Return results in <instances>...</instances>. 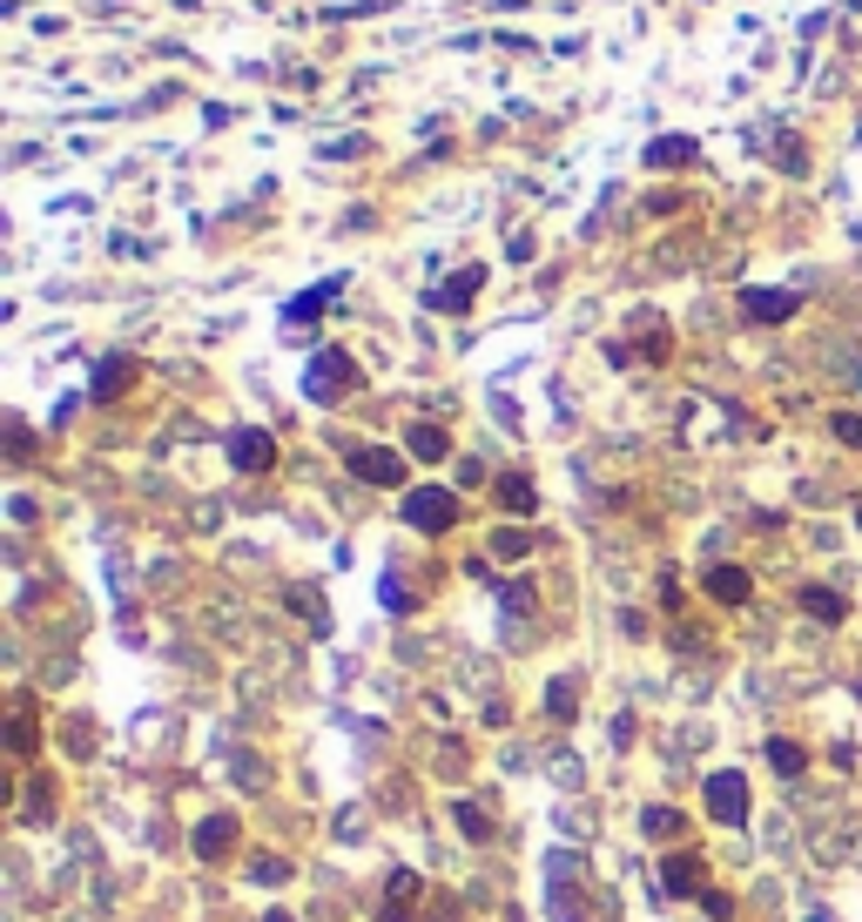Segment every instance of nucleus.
I'll use <instances>...</instances> for the list:
<instances>
[{"instance_id": "nucleus-18", "label": "nucleus", "mask_w": 862, "mask_h": 922, "mask_svg": "<svg viewBox=\"0 0 862 922\" xmlns=\"http://www.w3.org/2000/svg\"><path fill=\"white\" fill-rule=\"evenodd\" d=\"M768 768L795 781V775L809 768V747H802V741H789V734H775V741H768Z\"/></svg>"}, {"instance_id": "nucleus-4", "label": "nucleus", "mask_w": 862, "mask_h": 922, "mask_svg": "<svg viewBox=\"0 0 862 922\" xmlns=\"http://www.w3.org/2000/svg\"><path fill=\"white\" fill-rule=\"evenodd\" d=\"M479 290H486V263H465V270H452V276H445V284L431 290L424 303L439 310V316H465V310H472V297H479Z\"/></svg>"}, {"instance_id": "nucleus-33", "label": "nucleus", "mask_w": 862, "mask_h": 922, "mask_svg": "<svg viewBox=\"0 0 862 922\" xmlns=\"http://www.w3.org/2000/svg\"><path fill=\"white\" fill-rule=\"evenodd\" d=\"M855 694H862V680H855Z\"/></svg>"}, {"instance_id": "nucleus-30", "label": "nucleus", "mask_w": 862, "mask_h": 922, "mask_svg": "<svg viewBox=\"0 0 862 922\" xmlns=\"http://www.w3.org/2000/svg\"><path fill=\"white\" fill-rule=\"evenodd\" d=\"M701 902H708V915H715V922H728V915H734V896H728V889H708Z\"/></svg>"}, {"instance_id": "nucleus-31", "label": "nucleus", "mask_w": 862, "mask_h": 922, "mask_svg": "<svg viewBox=\"0 0 862 922\" xmlns=\"http://www.w3.org/2000/svg\"><path fill=\"white\" fill-rule=\"evenodd\" d=\"M553 915H560V922H579V896H573V889H553Z\"/></svg>"}, {"instance_id": "nucleus-19", "label": "nucleus", "mask_w": 862, "mask_h": 922, "mask_svg": "<svg viewBox=\"0 0 862 922\" xmlns=\"http://www.w3.org/2000/svg\"><path fill=\"white\" fill-rule=\"evenodd\" d=\"M34 741H41V728H34V701H21V707H14V728H8V747L27 761V754H34Z\"/></svg>"}, {"instance_id": "nucleus-29", "label": "nucleus", "mask_w": 862, "mask_h": 922, "mask_svg": "<svg viewBox=\"0 0 862 922\" xmlns=\"http://www.w3.org/2000/svg\"><path fill=\"white\" fill-rule=\"evenodd\" d=\"M829 431L842 438L849 452H862V411H836V418H829Z\"/></svg>"}, {"instance_id": "nucleus-2", "label": "nucleus", "mask_w": 862, "mask_h": 922, "mask_svg": "<svg viewBox=\"0 0 862 922\" xmlns=\"http://www.w3.org/2000/svg\"><path fill=\"white\" fill-rule=\"evenodd\" d=\"M405 526L411 532H452L458 526V492H445V486H411L405 492Z\"/></svg>"}, {"instance_id": "nucleus-22", "label": "nucleus", "mask_w": 862, "mask_h": 922, "mask_svg": "<svg viewBox=\"0 0 862 922\" xmlns=\"http://www.w3.org/2000/svg\"><path fill=\"white\" fill-rule=\"evenodd\" d=\"M250 882H263V889H284V882H290V862H284V855H250Z\"/></svg>"}, {"instance_id": "nucleus-34", "label": "nucleus", "mask_w": 862, "mask_h": 922, "mask_svg": "<svg viewBox=\"0 0 862 922\" xmlns=\"http://www.w3.org/2000/svg\"><path fill=\"white\" fill-rule=\"evenodd\" d=\"M855 518H862V512H855Z\"/></svg>"}, {"instance_id": "nucleus-20", "label": "nucleus", "mask_w": 862, "mask_h": 922, "mask_svg": "<svg viewBox=\"0 0 862 922\" xmlns=\"http://www.w3.org/2000/svg\"><path fill=\"white\" fill-rule=\"evenodd\" d=\"M640 828H647L654 841H674V835L687 828V815H681V809H668V801H660V809H647V815H640Z\"/></svg>"}, {"instance_id": "nucleus-14", "label": "nucleus", "mask_w": 862, "mask_h": 922, "mask_svg": "<svg viewBox=\"0 0 862 922\" xmlns=\"http://www.w3.org/2000/svg\"><path fill=\"white\" fill-rule=\"evenodd\" d=\"M405 452H411L418 465H439V458H452V431H445V424H411V431H405Z\"/></svg>"}, {"instance_id": "nucleus-5", "label": "nucleus", "mask_w": 862, "mask_h": 922, "mask_svg": "<svg viewBox=\"0 0 862 922\" xmlns=\"http://www.w3.org/2000/svg\"><path fill=\"white\" fill-rule=\"evenodd\" d=\"M344 465H350V478H364V486H405V458L391 445H350Z\"/></svg>"}, {"instance_id": "nucleus-15", "label": "nucleus", "mask_w": 862, "mask_h": 922, "mask_svg": "<svg viewBox=\"0 0 862 922\" xmlns=\"http://www.w3.org/2000/svg\"><path fill=\"white\" fill-rule=\"evenodd\" d=\"M802 613H809L815 626H842V620H849V599H842L836 586H802Z\"/></svg>"}, {"instance_id": "nucleus-23", "label": "nucleus", "mask_w": 862, "mask_h": 922, "mask_svg": "<svg viewBox=\"0 0 862 922\" xmlns=\"http://www.w3.org/2000/svg\"><path fill=\"white\" fill-rule=\"evenodd\" d=\"M546 714H553V720L579 714V687H573V680H553V687H546Z\"/></svg>"}, {"instance_id": "nucleus-10", "label": "nucleus", "mask_w": 862, "mask_h": 922, "mask_svg": "<svg viewBox=\"0 0 862 922\" xmlns=\"http://www.w3.org/2000/svg\"><path fill=\"white\" fill-rule=\"evenodd\" d=\"M418 896H424V882H418L411 869H391V882H384V909H378V922H411V915H418Z\"/></svg>"}, {"instance_id": "nucleus-8", "label": "nucleus", "mask_w": 862, "mask_h": 922, "mask_svg": "<svg viewBox=\"0 0 862 922\" xmlns=\"http://www.w3.org/2000/svg\"><path fill=\"white\" fill-rule=\"evenodd\" d=\"M660 889L668 896H708V862H701L694 849H674L668 862H660Z\"/></svg>"}, {"instance_id": "nucleus-13", "label": "nucleus", "mask_w": 862, "mask_h": 922, "mask_svg": "<svg viewBox=\"0 0 862 922\" xmlns=\"http://www.w3.org/2000/svg\"><path fill=\"white\" fill-rule=\"evenodd\" d=\"M701 586H708V599H721V607H749V599H755V579L741 566H715Z\"/></svg>"}, {"instance_id": "nucleus-28", "label": "nucleus", "mask_w": 862, "mask_h": 922, "mask_svg": "<svg viewBox=\"0 0 862 922\" xmlns=\"http://www.w3.org/2000/svg\"><path fill=\"white\" fill-rule=\"evenodd\" d=\"M640 350H647V364H668V324H660V316L640 331Z\"/></svg>"}, {"instance_id": "nucleus-17", "label": "nucleus", "mask_w": 862, "mask_h": 922, "mask_svg": "<svg viewBox=\"0 0 862 922\" xmlns=\"http://www.w3.org/2000/svg\"><path fill=\"white\" fill-rule=\"evenodd\" d=\"M499 505L513 512V518H532V512H539V486H532L526 471H505V478H499Z\"/></svg>"}, {"instance_id": "nucleus-6", "label": "nucleus", "mask_w": 862, "mask_h": 922, "mask_svg": "<svg viewBox=\"0 0 862 922\" xmlns=\"http://www.w3.org/2000/svg\"><path fill=\"white\" fill-rule=\"evenodd\" d=\"M229 465H237V471H270V465H277V438H270L263 424H243V431H229Z\"/></svg>"}, {"instance_id": "nucleus-9", "label": "nucleus", "mask_w": 862, "mask_h": 922, "mask_svg": "<svg viewBox=\"0 0 862 922\" xmlns=\"http://www.w3.org/2000/svg\"><path fill=\"white\" fill-rule=\"evenodd\" d=\"M741 310H749V324H789V316L802 310V297L795 290H741Z\"/></svg>"}, {"instance_id": "nucleus-3", "label": "nucleus", "mask_w": 862, "mask_h": 922, "mask_svg": "<svg viewBox=\"0 0 862 922\" xmlns=\"http://www.w3.org/2000/svg\"><path fill=\"white\" fill-rule=\"evenodd\" d=\"M708 815L728 822V828L749 822V775H741V768H715L708 775Z\"/></svg>"}, {"instance_id": "nucleus-21", "label": "nucleus", "mask_w": 862, "mask_h": 922, "mask_svg": "<svg viewBox=\"0 0 862 922\" xmlns=\"http://www.w3.org/2000/svg\"><path fill=\"white\" fill-rule=\"evenodd\" d=\"M452 822H458V835H465V841H486V835H492V815L479 809V801H458Z\"/></svg>"}, {"instance_id": "nucleus-25", "label": "nucleus", "mask_w": 862, "mask_h": 922, "mask_svg": "<svg viewBox=\"0 0 862 922\" xmlns=\"http://www.w3.org/2000/svg\"><path fill=\"white\" fill-rule=\"evenodd\" d=\"M55 815V781L41 775V781H34V794H27V809H21V822H48Z\"/></svg>"}, {"instance_id": "nucleus-1", "label": "nucleus", "mask_w": 862, "mask_h": 922, "mask_svg": "<svg viewBox=\"0 0 862 922\" xmlns=\"http://www.w3.org/2000/svg\"><path fill=\"white\" fill-rule=\"evenodd\" d=\"M364 378H358V364H350V350H318L310 357V371H303V397L310 405H337V397H350Z\"/></svg>"}, {"instance_id": "nucleus-11", "label": "nucleus", "mask_w": 862, "mask_h": 922, "mask_svg": "<svg viewBox=\"0 0 862 922\" xmlns=\"http://www.w3.org/2000/svg\"><path fill=\"white\" fill-rule=\"evenodd\" d=\"M337 297H344V276H324V284H310V290H297L284 303V324H310V316H324Z\"/></svg>"}, {"instance_id": "nucleus-32", "label": "nucleus", "mask_w": 862, "mask_h": 922, "mask_svg": "<svg viewBox=\"0 0 862 922\" xmlns=\"http://www.w3.org/2000/svg\"><path fill=\"white\" fill-rule=\"evenodd\" d=\"M263 922H290V915H284V909H270V915H263Z\"/></svg>"}, {"instance_id": "nucleus-16", "label": "nucleus", "mask_w": 862, "mask_h": 922, "mask_svg": "<svg viewBox=\"0 0 862 922\" xmlns=\"http://www.w3.org/2000/svg\"><path fill=\"white\" fill-rule=\"evenodd\" d=\"M135 378H142L135 357H101V364H95V397H122Z\"/></svg>"}, {"instance_id": "nucleus-26", "label": "nucleus", "mask_w": 862, "mask_h": 922, "mask_svg": "<svg viewBox=\"0 0 862 922\" xmlns=\"http://www.w3.org/2000/svg\"><path fill=\"white\" fill-rule=\"evenodd\" d=\"M290 607H297V613H303V620H310V626H318V633H324V626H331V613H324V607H318V592H310V586H290Z\"/></svg>"}, {"instance_id": "nucleus-24", "label": "nucleus", "mask_w": 862, "mask_h": 922, "mask_svg": "<svg viewBox=\"0 0 862 922\" xmlns=\"http://www.w3.org/2000/svg\"><path fill=\"white\" fill-rule=\"evenodd\" d=\"M378 599H384V613H398V620L411 613V592H405V579H398V573H384V579H378Z\"/></svg>"}, {"instance_id": "nucleus-7", "label": "nucleus", "mask_w": 862, "mask_h": 922, "mask_svg": "<svg viewBox=\"0 0 862 922\" xmlns=\"http://www.w3.org/2000/svg\"><path fill=\"white\" fill-rule=\"evenodd\" d=\"M237 835H243V822H237V815H203V822L189 828V849L203 855V862H223L229 849H237Z\"/></svg>"}, {"instance_id": "nucleus-27", "label": "nucleus", "mask_w": 862, "mask_h": 922, "mask_svg": "<svg viewBox=\"0 0 862 922\" xmlns=\"http://www.w3.org/2000/svg\"><path fill=\"white\" fill-rule=\"evenodd\" d=\"M492 552H499V559H526V552H532V532H519V526H505V532L492 539Z\"/></svg>"}, {"instance_id": "nucleus-12", "label": "nucleus", "mask_w": 862, "mask_h": 922, "mask_svg": "<svg viewBox=\"0 0 862 922\" xmlns=\"http://www.w3.org/2000/svg\"><path fill=\"white\" fill-rule=\"evenodd\" d=\"M701 163V142L694 135H660L647 142V169H694Z\"/></svg>"}]
</instances>
